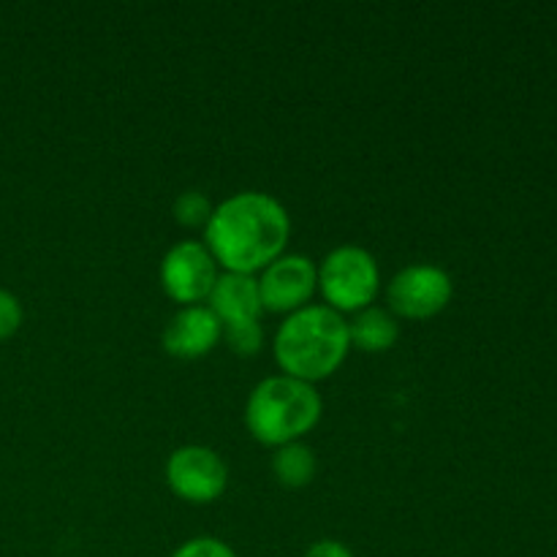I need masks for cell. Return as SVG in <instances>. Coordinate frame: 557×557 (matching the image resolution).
Here are the masks:
<instances>
[{"label":"cell","mask_w":557,"mask_h":557,"mask_svg":"<svg viewBox=\"0 0 557 557\" xmlns=\"http://www.w3.org/2000/svg\"><path fill=\"white\" fill-rule=\"evenodd\" d=\"M22 326V305L11 292L0 288V341L14 335Z\"/></svg>","instance_id":"cell-16"},{"label":"cell","mask_w":557,"mask_h":557,"mask_svg":"<svg viewBox=\"0 0 557 557\" xmlns=\"http://www.w3.org/2000/svg\"><path fill=\"white\" fill-rule=\"evenodd\" d=\"M161 286L174 302L199 305L210 297L218 281V264L205 243L183 239L172 245L161 259Z\"/></svg>","instance_id":"cell-7"},{"label":"cell","mask_w":557,"mask_h":557,"mask_svg":"<svg viewBox=\"0 0 557 557\" xmlns=\"http://www.w3.org/2000/svg\"><path fill=\"white\" fill-rule=\"evenodd\" d=\"M223 341V324L207 305H185L161 332V343L172 357L199 359Z\"/></svg>","instance_id":"cell-9"},{"label":"cell","mask_w":557,"mask_h":557,"mask_svg":"<svg viewBox=\"0 0 557 557\" xmlns=\"http://www.w3.org/2000/svg\"><path fill=\"white\" fill-rule=\"evenodd\" d=\"M324 403L308 381L292 375H270L250 389L245 403V424L259 444L286 446L319 424Z\"/></svg>","instance_id":"cell-3"},{"label":"cell","mask_w":557,"mask_h":557,"mask_svg":"<svg viewBox=\"0 0 557 557\" xmlns=\"http://www.w3.org/2000/svg\"><path fill=\"white\" fill-rule=\"evenodd\" d=\"M381 270L370 250L359 245H341L330 250L319 267V292L326 308L337 313H359L379 297Z\"/></svg>","instance_id":"cell-4"},{"label":"cell","mask_w":557,"mask_h":557,"mask_svg":"<svg viewBox=\"0 0 557 557\" xmlns=\"http://www.w3.org/2000/svg\"><path fill=\"white\" fill-rule=\"evenodd\" d=\"M172 212H174V218H177L180 226L205 228L207 221H210V215H212V201L207 199V194L190 188V190H183V194L174 199Z\"/></svg>","instance_id":"cell-13"},{"label":"cell","mask_w":557,"mask_h":557,"mask_svg":"<svg viewBox=\"0 0 557 557\" xmlns=\"http://www.w3.org/2000/svg\"><path fill=\"white\" fill-rule=\"evenodd\" d=\"M319 292V267L305 253H283L259 277L261 305L270 313H297Z\"/></svg>","instance_id":"cell-8"},{"label":"cell","mask_w":557,"mask_h":557,"mask_svg":"<svg viewBox=\"0 0 557 557\" xmlns=\"http://www.w3.org/2000/svg\"><path fill=\"white\" fill-rule=\"evenodd\" d=\"M292 234L288 210L264 190H239L212 207L205 245L223 272L253 275L283 256Z\"/></svg>","instance_id":"cell-1"},{"label":"cell","mask_w":557,"mask_h":557,"mask_svg":"<svg viewBox=\"0 0 557 557\" xmlns=\"http://www.w3.org/2000/svg\"><path fill=\"white\" fill-rule=\"evenodd\" d=\"M305 557H354V553L343 542H335V539H321V542L310 544Z\"/></svg>","instance_id":"cell-17"},{"label":"cell","mask_w":557,"mask_h":557,"mask_svg":"<svg viewBox=\"0 0 557 557\" xmlns=\"http://www.w3.org/2000/svg\"><path fill=\"white\" fill-rule=\"evenodd\" d=\"M348 337L359 351L381 354L395 346L397 337H400V324H397V315H392L386 308L370 305L354 315V321L348 324Z\"/></svg>","instance_id":"cell-11"},{"label":"cell","mask_w":557,"mask_h":557,"mask_svg":"<svg viewBox=\"0 0 557 557\" xmlns=\"http://www.w3.org/2000/svg\"><path fill=\"white\" fill-rule=\"evenodd\" d=\"M207 308L218 315L223 326L259 321L264 313L259 277L243 275V272H223V275H218L215 286L207 297Z\"/></svg>","instance_id":"cell-10"},{"label":"cell","mask_w":557,"mask_h":557,"mask_svg":"<svg viewBox=\"0 0 557 557\" xmlns=\"http://www.w3.org/2000/svg\"><path fill=\"white\" fill-rule=\"evenodd\" d=\"M172 557H237L226 542L212 536H199L185 542Z\"/></svg>","instance_id":"cell-15"},{"label":"cell","mask_w":557,"mask_h":557,"mask_svg":"<svg viewBox=\"0 0 557 557\" xmlns=\"http://www.w3.org/2000/svg\"><path fill=\"white\" fill-rule=\"evenodd\" d=\"M451 294L455 283L444 267L411 264L403 267L386 286V310L403 319H433L449 305Z\"/></svg>","instance_id":"cell-5"},{"label":"cell","mask_w":557,"mask_h":557,"mask_svg":"<svg viewBox=\"0 0 557 557\" xmlns=\"http://www.w3.org/2000/svg\"><path fill=\"white\" fill-rule=\"evenodd\" d=\"M223 341L228 343L234 354H243V357H253L264 346V330H261L259 321H250V324H232L223 326Z\"/></svg>","instance_id":"cell-14"},{"label":"cell","mask_w":557,"mask_h":557,"mask_svg":"<svg viewBox=\"0 0 557 557\" xmlns=\"http://www.w3.org/2000/svg\"><path fill=\"white\" fill-rule=\"evenodd\" d=\"M319 471V460H315V451L310 449L302 441H292L286 446H277L275 457H272V473H275L277 482L283 487H308L315 479Z\"/></svg>","instance_id":"cell-12"},{"label":"cell","mask_w":557,"mask_h":557,"mask_svg":"<svg viewBox=\"0 0 557 557\" xmlns=\"http://www.w3.org/2000/svg\"><path fill=\"white\" fill-rule=\"evenodd\" d=\"M351 351L348 321L326 305H305L277 326L272 354L283 375L299 381H324L346 362Z\"/></svg>","instance_id":"cell-2"},{"label":"cell","mask_w":557,"mask_h":557,"mask_svg":"<svg viewBox=\"0 0 557 557\" xmlns=\"http://www.w3.org/2000/svg\"><path fill=\"white\" fill-rule=\"evenodd\" d=\"M166 484L188 504H212L228 487V466L210 446H180L166 460Z\"/></svg>","instance_id":"cell-6"}]
</instances>
